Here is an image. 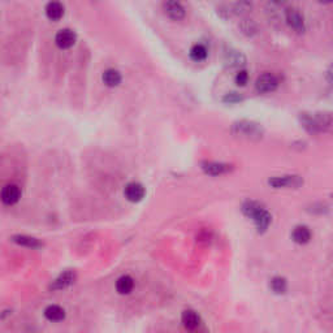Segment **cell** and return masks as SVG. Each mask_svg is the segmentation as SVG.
Here are the masks:
<instances>
[{
	"mask_svg": "<svg viewBox=\"0 0 333 333\" xmlns=\"http://www.w3.org/2000/svg\"><path fill=\"white\" fill-rule=\"evenodd\" d=\"M21 198V189L18 188L17 185H13V184H10V185L4 186L1 189V192H0V199H1V202L4 205L7 206H13L16 205Z\"/></svg>",
	"mask_w": 333,
	"mask_h": 333,
	"instance_id": "7",
	"label": "cell"
},
{
	"mask_svg": "<svg viewBox=\"0 0 333 333\" xmlns=\"http://www.w3.org/2000/svg\"><path fill=\"white\" fill-rule=\"evenodd\" d=\"M232 131L234 135H238L241 138L252 139L258 141L264 134V129L259 124L249 120H239L232 125Z\"/></svg>",
	"mask_w": 333,
	"mask_h": 333,
	"instance_id": "1",
	"label": "cell"
},
{
	"mask_svg": "<svg viewBox=\"0 0 333 333\" xmlns=\"http://www.w3.org/2000/svg\"><path fill=\"white\" fill-rule=\"evenodd\" d=\"M251 219L254 220V222H255V226L256 229H258V232L263 233L268 229L269 224L272 222V216H271V214L267 211L266 207L263 206L259 211H256L255 214L252 215Z\"/></svg>",
	"mask_w": 333,
	"mask_h": 333,
	"instance_id": "8",
	"label": "cell"
},
{
	"mask_svg": "<svg viewBox=\"0 0 333 333\" xmlns=\"http://www.w3.org/2000/svg\"><path fill=\"white\" fill-rule=\"evenodd\" d=\"M67 317V313L65 310L63 309L59 305H50L44 309V318L51 322V323H59V322H63Z\"/></svg>",
	"mask_w": 333,
	"mask_h": 333,
	"instance_id": "13",
	"label": "cell"
},
{
	"mask_svg": "<svg viewBox=\"0 0 333 333\" xmlns=\"http://www.w3.org/2000/svg\"><path fill=\"white\" fill-rule=\"evenodd\" d=\"M269 288H271V290L275 294H284L286 292V289H288V283H286V280L284 277L276 276L271 280Z\"/></svg>",
	"mask_w": 333,
	"mask_h": 333,
	"instance_id": "19",
	"label": "cell"
},
{
	"mask_svg": "<svg viewBox=\"0 0 333 333\" xmlns=\"http://www.w3.org/2000/svg\"><path fill=\"white\" fill-rule=\"evenodd\" d=\"M46 14L50 20L59 21L64 16V5L59 1H51L46 7Z\"/></svg>",
	"mask_w": 333,
	"mask_h": 333,
	"instance_id": "17",
	"label": "cell"
},
{
	"mask_svg": "<svg viewBox=\"0 0 333 333\" xmlns=\"http://www.w3.org/2000/svg\"><path fill=\"white\" fill-rule=\"evenodd\" d=\"M164 13L175 21H180L185 17V8L177 1H165L163 3Z\"/></svg>",
	"mask_w": 333,
	"mask_h": 333,
	"instance_id": "10",
	"label": "cell"
},
{
	"mask_svg": "<svg viewBox=\"0 0 333 333\" xmlns=\"http://www.w3.org/2000/svg\"><path fill=\"white\" fill-rule=\"evenodd\" d=\"M202 169L205 173L210 176H220L224 173H228L232 171V165L225 164V163H218V162H205L202 163Z\"/></svg>",
	"mask_w": 333,
	"mask_h": 333,
	"instance_id": "11",
	"label": "cell"
},
{
	"mask_svg": "<svg viewBox=\"0 0 333 333\" xmlns=\"http://www.w3.org/2000/svg\"><path fill=\"white\" fill-rule=\"evenodd\" d=\"M134 289V279L129 275H124V276L118 277L116 281V290L118 294L121 296H126L129 293L133 292Z\"/></svg>",
	"mask_w": 333,
	"mask_h": 333,
	"instance_id": "14",
	"label": "cell"
},
{
	"mask_svg": "<svg viewBox=\"0 0 333 333\" xmlns=\"http://www.w3.org/2000/svg\"><path fill=\"white\" fill-rule=\"evenodd\" d=\"M292 238L296 243H300V245H305V243L310 242L311 239V232L306 225H298L294 228L292 233Z\"/></svg>",
	"mask_w": 333,
	"mask_h": 333,
	"instance_id": "15",
	"label": "cell"
},
{
	"mask_svg": "<svg viewBox=\"0 0 333 333\" xmlns=\"http://www.w3.org/2000/svg\"><path fill=\"white\" fill-rule=\"evenodd\" d=\"M226 61H228V64H230V67H236V65L243 64L245 59L237 51H230L226 54Z\"/></svg>",
	"mask_w": 333,
	"mask_h": 333,
	"instance_id": "21",
	"label": "cell"
},
{
	"mask_svg": "<svg viewBox=\"0 0 333 333\" xmlns=\"http://www.w3.org/2000/svg\"><path fill=\"white\" fill-rule=\"evenodd\" d=\"M77 276H76V272L74 271H65L61 275L56 277V279L51 283L50 289L51 290H64L67 288H69L71 285H73L74 281H76Z\"/></svg>",
	"mask_w": 333,
	"mask_h": 333,
	"instance_id": "6",
	"label": "cell"
},
{
	"mask_svg": "<svg viewBox=\"0 0 333 333\" xmlns=\"http://www.w3.org/2000/svg\"><path fill=\"white\" fill-rule=\"evenodd\" d=\"M12 242H14L16 245L22 246V247H27V249H41L43 247V242L39 241L35 237L26 236V234H16V236H12Z\"/></svg>",
	"mask_w": 333,
	"mask_h": 333,
	"instance_id": "12",
	"label": "cell"
},
{
	"mask_svg": "<svg viewBox=\"0 0 333 333\" xmlns=\"http://www.w3.org/2000/svg\"><path fill=\"white\" fill-rule=\"evenodd\" d=\"M234 81H236V84L238 86H245L247 84V81H249V74H247L246 71H239L236 74V77H234Z\"/></svg>",
	"mask_w": 333,
	"mask_h": 333,
	"instance_id": "22",
	"label": "cell"
},
{
	"mask_svg": "<svg viewBox=\"0 0 333 333\" xmlns=\"http://www.w3.org/2000/svg\"><path fill=\"white\" fill-rule=\"evenodd\" d=\"M222 101L225 102V103H238V102L242 101V97L238 94V93H228L225 97L222 98Z\"/></svg>",
	"mask_w": 333,
	"mask_h": 333,
	"instance_id": "23",
	"label": "cell"
},
{
	"mask_svg": "<svg viewBox=\"0 0 333 333\" xmlns=\"http://www.w3.org/2000/svg\"><path fill=\"white\" fill-rule=\"evenodd\" d=\"M103 82H105L107 86L110 88H114V86H118L120 82H121V74L120 72L116 71V69H107V71L103 73Z\"/></svg>",
	"mask_w": 333,
	"mask_h": 333,
	"instance_id": "18",
	"label": "cell"
},
{
	"mask_svg": "<svg viewBox=\"0 0 333 333\" xmlns=\"http://www.w3.org/2000/svg\"><path fill=\"white\" fill-rule=\"evenodd\" d=\"M279 86V80L275 74L264 73L256 78L255 89L259 94H268L275 91Z\"/></svg>",
	"mask_w": 333,
	"mask_h": 333,
	"instance_id": "2",
	"label": "cell"
},
{
	"mask_svg": "<svg viewBox=\"0 0 333 333\" xmlns=\"http://www.w3.org/2000/svg\"><path fill=\"white\" fill-rule=\"evenodd\" d=\"M189 55L192 57V60L198 63V61L206 60L209 52H207V48H206L203 44H194L192 47V50H190V52H189Z\"/></svg>",
	"mask_w": 333,
	"mask_h": 333,
	"instance_id": "20",
	"label": "cell"
},
{
	"mask_svg": "<svg viewBox=\"0 0 333 333\" xmlns=\"http://www.w3.org/2000/svg\"><path fill=\"white\" fill-rule=\"evenodd\" d=\"M145 194H146L145 188H143V185L139 184V182H129L128 185L125 186L124 189L125 198L128 199L129 202L133 203L141 202L142 199L145 198Z\"/></svg>",
	"mask_w": 333,
	"mask_h": 333,
	"instance_id": "5",
	"label": "cell"
},
{
	"mask_svg": "<svg viewBox=\"0 0 333 333\" xmlns=\"http://www.w3.org/2000/svg\"><path fill=\"white\" fill-rule=\"evenodd\" d=\"M181 320L186 330H195L199 326V322H201L199 315L195 311H193V310H185L182 313Z\"/></svg>",
	"mask_w": 333,
	"mask_h": 333,
	"instance_id": "16",
	"label": "cell"
},
{
	"mask_svg": "<svg viewBox=\"0 0 333 333\" xmlns=\"http://www.w3.org/2000/svg\"><path fill=\"white\" fill-rule=\"evenodd\" d=\"M268 184L275 189L281 188H298L303 184V180L300 176H281V177H272L268 180Z\"/></svg>",
	"mask_w": 333,
	"mask_h": 333,
	"instance_id": "4",
	"label": "cell"
},
{
	"mask_svg": "<svg viewBox=\"0 0 333 333\" xmlns=\"http://www.w3.org/2000/svg\"><path fill=\"white\" fill-rule=\"evenodd\" d=\"M55 43L59 48L61 50H67V48H71L74 43H76V34L73 33L69 29H64V30H60L56 34L55 37Z\"/></svg>",
	"mask_w": 333,
	"mask_h": 333,
	"instance_id": "9",
	"label": "cell"
},
{
	"mask_svg": "<svg viewBox=\"0 0 333 333\" xmlns=\"http://www.w3.org/2000/svg\"><path fill=\"white\" fill-rule=\"evenodd\" d=\"M286 22L292 27L293 30L297 33H303L305 31V18L303 14L297 8H288L285 12Z\"/></svg>",
	"mask_w": 333,
	"mask_h": 333,
	"instance_id": "3",
	"label": "cell"
}]
</instances>
